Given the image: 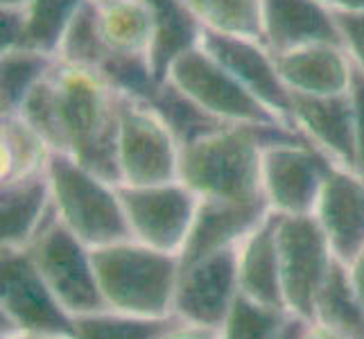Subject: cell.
Listing matches in <instances>:
<instances>
[{
    "instance_id": "9a60e30c",
    "label": "cell",
    "mask_w": 364,
    "mask_h": 339,
    "mask_svg": "<svg viewBox=\"0 0 364 339\" xmlns=\"http://www.w3.org/2000/svg\"><path fill=\"white\" fill-rule=\"evenodd\" d=\"M292 124L335 166L353 170L355 109L350 91L340 95H292Z\"/></svg>"
},
{
    "instance_id": "277c9868",
    "label": "cell",
    "mask_w": 364,
    "mask_h": 339,
    "mask_svg": "<svg viewBox=\"0 0 364 339\" xmlns=\"http://www.w3.org/2000/svg\"><path fill=\"white\" fill-rule=\"evenodd\" d=\"M48 177L59 222L84 244L97 249L132 237L118 183L59 152L50 156Z\"/></svg>"
},
{
    "instance_id": "83f0119b",
    "label": "cell",
    "mask_w": 364,
    "mask_h": 339,
    "mask_svg": "<svg viewBox=\"0 0 364 339\" xmlns=\"http://www.w3.org/2000/svg\"><path fill=\"white\" fill-rule=\"evenodd\" d=\"M177 317L147 319L116 310H97L75 317V339H159Z\"/></svg>"
},
{
    "instance_id": "7c38bea8",
    "label": "cell",
    "mask_w": 364,
    "mask_h": 339,
    "mask_svg": "<svg viewBox=\"0 0 364 339\" xmlns=\"http://www.w3.org/2000/svg\"><path fill=\"white\" fill-rule=\"evenodd\" d=\"M237 294L240 287L233 247L181 265L172 312L186 323L220 330Z\"/></svg>"
},
{
    "instance_id": "44dd1931",
    "label": "cell",
    "mask_w": 364,
    "mask_h": 339,
    "mask_svg": "<svg viewBox=\"0 0 364 339\" xmlns=\"http://www.w3.org/2000/svg\"><path fill=\"white\" fill-rule=\"evenodd\" d=\"M152 14V45L147 61L159 80H166L172 64L188 50L202 45L204 28L183 0H145Z\"/></svg>"
},
{
    "instance_id": "52a82bcc",
    "label": "cell",
    "mask_w": 364,
    "mask_h": 339,
    "mask_svg": "<svg viewBox=\"0 0 364 339\" xmlns=\"http://www.w3.org/2000/svg\"><path fill=\"white\" fill-rule=\"evenodd\" d=\"M335 163L301 134L274 138L262 149L260 185L274 215H312Z\"/></svg>"
},
{
    "instance_id": "ac0fdd59",
    "label": "cell",
    "mask_w": 364,
    "mask_h": 339,
    "mask_svg": "<svg viewBox=\"0 0 364 339\" xmlns=\"http://www.w3.org/2000/svg\"><path fill=\"white\" fill-rule=\"evenodd\" d=\"M274 57L292 95H340L353 86L355 68L342 43H312Z\"/></svg>"
},
{
    "instance_id": "f546056e",
    "label": "cell",
    "mask_w": 364,
    "mask_h": 339,
    "mask_svg": "<svg viewBox=\"0 0 364 339\" xmlns=\"http://www.w3.org/2000/svg\"><path fill=\"white\" fill-rule=\"evenodd\" d=\"M290 312L260 306L237 294L227 319L220 328V339H276Z\"/></svg>"
},
{
    "instance_id": "f35d334b",
    "label": "cell",
    "mask_w": 364,
    "mask_h": 339,
    "mask_svg": "<svg viewBox=\"0 0 364 339\" xmlns=\"http://www.w3.org/2000/svg\"><path fill=\"white\" fill-rule=\"evenodd\" d=\"M0 339H73V337H55V335H25V333H18V335L0 337Z\"/></svg>"
},
{
    "instance_id": "8fae6325",
    "label": "cell",
    "mask_w": 364,
    "mask_h": 339,
    "mask_svg": "<svg viewBox=\"0 0 364 339\" xmlns=\"http://www.w3.org/2000/svg\"><path fill=\"white\" fill-rule=\"evenodd\" d=\"M132 237L166 254H181L191 233L199 197L181 179L118 185Z\"/></svg>"
},
{
    "instance_id": "603a6c76",
    "label": "cell",
    "mask_w": 364,
    "mask_h": 339,
    "mask_svg": "<svg viewBox=\"0 0 364 339\" xmlns=\"http://www.w3.org/2000/svg\"><path fill=\"white\" fill-rule=\"evenodd\" d=\"M105 41L111 55L147 57L152 45V14L145 0L100 3Z\"/></svg>"
},
{
    "instance_id": "e575fe53",
    "label": "cell",
    "mask_w": 364,
    "mask_h": 339,
    "mask_svg": "<svg viewBox=\"0 0 364 339\" xmlns=\"http://www.w3.org/2000/svg\"><path fill=\"white\" fill-rule=\"evenodd\" d=\"M348 276H350V283H353V290L360 298V303L364 308V251H360V254L348 262Z\"/></svg>"
},
{
    "instance_id": "4316f807",
    "label": "cell",
    "mask_w": 364,
    "mask_h": 339,
    "mask_svg": "<svg viewBox=\"0 0 364 339\" xmlns=\"http://www.w3.org/2000/svg\"><path fill=\"white\" fill-rule=\"evenodd\" d=\"M204 32L262 41V0H183Z\"/></svg>"
},
{
    "instance_id": "1f68e13d",
    "label": "cell",
    "mask_w": 364,
    "mask_h": 339,
    "mask_svg": "<svg viewBox=\"0 0 364 339\" xmlns=\"http://www.w3.org/2000/svg\"><path fill=\"white\" fill-rule=\"evenodd\" d=\"M28 48V18L25 9L0 7V53Z\"/></svg>"
},
{
    "instance_id": "4fadbf2b",
    "label": "cell",
    "mask_w": 364,
    "mask_h": 339,
    "mask_svg": "<svg viewBox=\"0 0 364 339\" xmlns=\"http://www.w3.org/2000/svg\"><path fill=\"white\" fill-rule=\"evenodd\" d=\"M202 48L215 57L260 104H265L283 124H292V93L285 86L276 57L260 39L204 32Z\"/></svg>"
},
{
    "instance_id": "ab89813d",
    "label": "cell",
    "mask_w": 364,
    "mask_h": 339,
    "mask_svg": "<svg viewBox=\"0 0 364 339\" xmlns=\"http://www.w3.org/2000/svg\"><path fill=\"white\" fill-rule=\"evenodd\" d=\"M32 3V0H0V7H7V9H25Z\"/></svg>"
},
{
    "instance_id": "d590c367",
    "label": "cell",
    "mask_w": 364,
    "mask_h": 339,
    "mask_svg": "<svg viewBox=\"0 0 364 339\" xmlns=\"http://www.w3.org/2000/svg\"><path fill=\"white\" fill-rule=\"evenodd\" d=\"M306 325H308V319L290 315L285 321V325L281 328V333L276 335V339H301L306 333Z\"/></svg>"
},
{
    "instance_id": "6da1fadb",
    "label": "cell",
    "mask_w": 364,
    "mask_h": 339,
    "mask_svg": "<svg viewBox=\"0 0 364 339\" xmlns=\"http://www.w3.org/2000/svg\"><path fill=\"white\" fill-rule=\"evenodd\" d=\"M287 134L299 131L283 124H224L181 147L179 179L202 199H265L260 185L262 149Z\"/></svg>"
},
{
    "instance_id": "ba28073f",
    "label": "cell",
    "mask_w": 364,
    "mask_h": 339,
    "mask_svg": "<svg viewBox=\"0 0 364 339\" xmlns=\"http://www.w3.org/2000/svg\"><path fill=\"white\" fill-rule=\"evenodd\" d=\"M168 80L195 107L222 124H283L202 45L174 61Z\"/></svg>"
},
{
    "instance_id": "7402d4cb",
    "label": "cell",
    "mask_w": 364,
    "mask_h": 339,
    "mask_svg": "<svg viewBox=\"0 0 364 339\" xmlns=\"http://www.w3.org/2000/svg\"><path fill=\"white\" fill-rule=\"evenodd\" d=\"M312 321L348 339H364V308L350 283L346 262L333 260L315 296Z\"/></svg>"
},
{
    "instance_id": "3957f363",
    "label": "cell",
    "mask_w": 364,
    "mask_h": 339,
    "mask_svg": "<svg viewBox=\"0 0 364 339\" xmlns=\"http://www.w3.org/2000/svg\"><path fill=\"white\" fill-rule=\"evenodd\" d=\"M93 265L109 310L147 319L174 317V290L181 271L177 254L127 237L93 249Z\"/></svg>"
},
{
    "instance_id": "e0dca14e",
    "label": "cell",
    "mask_w": 364,
    "mask_h": 339,
    "mask_svg": "<svg viewBox=\"0 0 364 339\" xmlns=\"http://www.w3.org/2000/svg\"><path fill=\"white\" fill-rule=\"evenodd\" d=\"M262 43L274 55L312 43H342L335 11L323 0H262Z\"/></svg>"
},
{
    "instance_id": "60d3db41",
    "label": "cell",
    "mask_w": 364,
    "mask_h": 339,
    "mask_svg": "<svg viewBox=\"0 0 364 339\" xmlns=\"http://www.w3.org/2000/svg\"><path fill=\"white\" fill-rule=\"evenodd\" d=\"M97 3H114V0H97Z\"/></svg>"
},
{
    "instance_id": "30bf717a",
    "label": "cell",
    "mask_w": 364,
    "mask_h": 339,
    "mask_svg": "<svg viewBox=\"0 0 364 339\" xmlns=\"http://www.w3.org/2000/svg\"><path fill=\"white\" fill-rule=\"evenodd\" d=\"M276 249L285 310L312 321L315 296L335 260L317 217L276 215Z\"/></svg>"
},
{
    "instance_id": "74e56055",
    "label": "cell",
    "mask_w": 364,
    "mask_h": 339,
    "mask_svg": "<svg viewBox=\"0 0 364 339\" xmlns=\"http://www.w3.org/2000/svg\"><path fill=\"white\" fill-rule=\"evenodd\" d=\"M335 11H364V0H323Z\"/></svg>"
},
{
    "instance_id": "ffe728a7",
    "label": "cell",
    "mask_w": 364,
    "mask_h": 339,
    "mask_svg": "<svg viewBox=\"0 0 364 339\" xmlns=\"http://www.w3.org/2000/svg\"><path fill=\"white\" fill-rule=\"evenodd\" d=\"M237 262V287L240 294L260 306L285 310L279 249H276V215L267 212L254 231L245 235L235 247Z\"/></svg>"
},
{
    "instance_id": "d6a6232c",
    "label": "cell",
    "mask_w": 364,
    "mask_h": 339,
    "mask_svg": "<svg viewBox=\"0 0 364 339\" xmlns=\"http://www.w3.org/2000/svg\"><path fill=\"white\" fill-rule=\"evenodd\" d=\"M350 95H353V109H355V163L353 172H358L364 179V77L355 70L353 86H350Z\"/></svg>"
},
{
    "instance_id": "7a4b0ae2",
    "label": "cell",
    "mask_w": 364,
    "mask_h": 339,
    "mask_svg": "<svg viewBox=\"0 0 364 339\" xmlns=\"http://www.w3.org/2000/svg\"><path fill=\"white\" fill-rule=\"evenodd\" d=\"M61 152L114 183L118 179L120 93L102 72L57 64L53 72Z\"/></svg>"
},
{
    "instance_id": "5bb4252c",
    "label": "cell",
    "mask_w": 364,
    "mask_h": 339,
    "mask_svg": "<svg viewBox=\"0 0 364 339\" xmlns=\"http://www.w3.org/2000/svg\"><path fill=\"white\" fill-rule=\"evenodd\" d=\"M312 215L317 217L333 256L348 265L364 251V179L353 170L335 166L323 181Z\"/></svg>"
},
{
    "instance_id": "d4e9b609",
    "label": "cell",
    "mask_w": 364,
    "mask_h": 339,
    "mask_svg": "<svg viewBox=\"0 0 364 339\" xmlns=\"http://www.w3.org/2000/svg\"><path fill=\"white\" fill-rule=\"evenodd\" d=\"M53 149L21 116H0V181L43 172Z\"/></svg>"
},
{
    "instance_id": "5b68a950",
    "label": "cell",
    "mask_w": 364,
    "mask_h": 339,
    "mask_svg": "<svg viewBox=\"0 0 364 339\" xmlns=\"http://www.w3.org/2000/svg\"><path fill=\"white\" fill-rule=\"evenodd\" d=\"M18 333L75 339V317L48 287L28 249L0 247V337Z\"/></svg>"
},
{
    "instance_id": "cb8c5ba5",
    "label": "cell",
    "mask_w": 364,
    "mask_h": 339,
    "mask_svg": "<svg viewBox=\"0 0 364 339\" xmlns=\"http://www.w3.org/2000/svg\"><path fill=\"white\" fill-rule=\"evenodd\" d=\"M57 57L34 48L0 53V116L18 113L28 95L57 68Z\"/></svg>"
},
{
    "instance_id": "d6986e66",
    "label": "cell",
    "mask_w": 364,
    "mask_h": 339,
    "mask_svg": "<svg viewBox=\"0 0 364 339\" xmlns=\"http://www.w3.org/2000/svg\"><path fill=\"white\" fill-rule=\"evenodd\" d=\"M53 188L48 168L28 177L0 181V247L28 249L53 220Z\"/></svg>"
},
{
    "instance_id": "8992f818",
    "label": "cell",
    "mask_w": 364,
    "mask_h": 339,
    "mask_svg": "<svg viewBox=\"0 0 364 339\" xmlns=\"http://www.w3.org/2000/svg\"><path fill=\"white\" fill-rule=\"evenodd\" d=\"M181 147L177 134L152 107L120 93L118 185H149L179 179Z\"/></svg>"
},
{
    "instance_id": "4dcf8cb0",
    "label": "cell",
    "mask_w": 364,
    "mask_h": 339,
    "mask_svg": "<svg viewBox=\"0 0 364 339\" xmlns=\"http://www.w3.org/2000/svg\"><path fill=\"white\" fill-rule=\"evenodd\" d=\"M335 16L346 55L353 61V68L364 77V11H335Z\"/></svg>"
},
{
    "instance_id": "836d02e7",
    "label": "cell",
    "mask_w": 364,
    "mask_h": 339,
    "mask_svg": "<svg viewBox=\"0 0 364 339\" xmlns=\"http://www.w3.org/2000/svg\"><path fill=\"white\" fill-rule=\"evenodd\" d=\"M159 339H220V330L177 319L172 323V328H168Z\"/></svg>"
},
{
    "instance_id": "9c48e42d",
    "label": "cell",
    "mask_w": 364,
    "mask_h": 339,
    "mask_svg": "<svg viewBox=\"0 0 364 339\" xmlns=\"http://www.w3.org/2000/svg\"><path fill=\"white\" fill-rule=\"evenodd\" d=\"M36 269L73 317L105 310L93 265V249L59 222L57 210L28 247Z\"/></svg>"
},
{
    "instance_id": "f1b7e54d",
    "label": "cell",
    "mask_w": 364,
    "mask_h": 339,
    "mask_svg": "<svg viewBox=\"0 0 364 339\" xmlns=\"http://www.w3.org/2000/svg\"><path fill=\"white\" fill-rule=\"evenodd\" d=\"M86 0H32L25 7L28 18V48L55 55L73 16Z\"/></svg>"
},
{
    "instance_id": "2e32d148",
    "label": "cell",
    "mask_w": 364,
    "mask_h": 339,
    "mask_svg": "<svg viewBox=\"0 0 364 339\" xmlns=\"http://www.w3.org/2000/svg\"><path fill=\"white\" fill-rule=\"evenodd\" d=\"M269 206L265 199L256 202H229V199H202L195 212L191 233L179 254L181 265L206 258L224 249L240 244L256 226L267 217Z\"/></svg>"
},
{
    "instance_id": "484cf974",
    "label": "cell",
    "mask_w": 364,
    "mask_h": 339,
    "mask_svg": "<svg viewBox=\"0 0 364 339\" xmlns=\"http://www.w3.org/2000/svg\"><path fill=\"white\" fill-rule=\"evenodd\" d=\"M109 57L111 53L105 41L102 21H100V3L86 0L61 36L57 61L64 66L100 72Z\"/></svg>"
},
{
    "instance_id": "8d00e7d4",
    "label": "cell",
    "mask_w": 364,
    "mask_h": 339,
    "mask_svg": "<svg viewBox=\"0 0 364 339\" xmlns=\"http://www.w3.org/2000/svg\"><path fill=\"white\" fill-rule=\"evenodd\" d=\"M301 339H348V337H344V335H340V333H335V330H331V328H326V325H321V323L308 321L306 333H304V337H301Z\"/></svg>"
}]
</instances>
